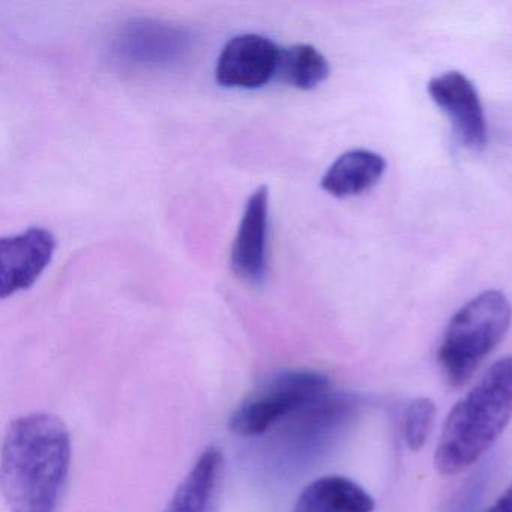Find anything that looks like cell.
<instances>
[{
    "instance_id": "6da1fadb",
    "label": "cell",
    "mask_w": 512,
    "mask_h": 512,
    "mask_svg": "<svg viewBox=\"0 0 512 512\" xmlns=\"http://www.w3.org/2000/svg\"><path fill=\"white\" fill-rule=\"evenodd\" d=\"M71 467V436L52 413L11 422L2 443L0 487L11 512H58Z\"/></svg>"
},
{
    "instance_id": "3957f363",
    "label": "cell",
    "mask_w": 512,
    "mask_h": 512,
    "mask_svg": "<svg viewBox=\"0 0 512 512\" xmlns=\"http://www.w3.org/2000/svg\"><path fill=\"white\" fill-rule=\"evenodd\" d=\"M512 322V307L499 290H485L452 317L437 352L440 370L451 388H460L502 343Z\"/></svg>"
},
{
    "instance_id": "9c48e42d",
    "label": "cell",
    "mask_w": 512,
    "mask_h": 512,
    "mask_svg": "<svg viewBox=\"0 0 512 512\" xmlns=\"http://www.w3.org/2000/svg\"><path fill=\"white\" fill-rule=\"evenodd\" d=\"M269 190L257 188L245 203L244 214L233 241L230 265L236 277L260 286L268 277Z\"/></svg>"
},
{
    "instance_id": "7a4b0ae2",
    "label": "cell",
    "mask_w": 512,
    "mask_h": 512,
    "mask_svg": "<svg viewBox=\"0 0 512 512\" xmlns=\"http://www.w3.org/2000/svg\"><path fill=\"white\" fill-rule=\"evenodd\" d=\"M511 418L512 356H505L449 412L434 455L437 472L451 476L469 469L499 439Z\"/></svg>"
},
{
    "instance_id": "30bf717a",
    "label": "cell",
    "mask_w": 512,
    "mask_h": 512,
    "mask_svg": "<svg viewBox=\"0 0 512 512\" xmlns=\"http://www.w3.org/2000/svg\"><path fill=\"white\" fill-rule=\"evenodd\" d=\"M358 410V401L347 394L326 392L304 409L299 410L289 421L286 439L296 451H316L329 442V439L346 427ZM286 421V422H287Z\"/></svg>"
},
{
    "instance_id": "277c9868",
    "label": "cell",
    "mask_w": 512,
    "mask_h": 512,
    "mask_svg": "<svg viewBox=\"0 0 512 512\" xmlns=\"http://www.w3.org/2000/svg\"><path fill=\"white\" fill-rule=\"evenodd\" d=\"M328 391V376L320 371H281L239 403L230 418V430L241 437L262 436Z\"/></svg>"
},
{
    "instance_id": "ba28073f",
    "label": "cell",
    "mask_w": 512,
    "mask_h": 512,
    "mask_svg": "<svg viewBox=\"0 0 512 512\" xmlns=\"http://www.w3.org/2000/svg\"><path fill=\"white\" fill-rule=\"evenodd\" d=\"M56 238L44 227H29L0 241V296L31 289L52 262Z\"/></svg>"
},
{
    "instance_id": "8992f818",
    "label": "cell",
    "mask_w": 512,
    "mask_h": 512,
    "mask_svg": "<svg viewBox=\"0 0 512 512\" xmlns=\"http://www.w3.org/2000/svg\"><path fill=\"white\" fill-rule=\"evenodd\" d=\"M281 50L263 35H238L221 50L215 80L223 88L247 91L262 88L277 76Z\"/></svg>"
},
{
    "instance_id": "52a82bcc",
    "label": "cell",
    "mask_w": 512,
    "mask_h": 512,
    "mask_svg": "<svg viewBox=\"0 0 512 512\" xmlns=\"http://www.w3.org/2000/svg\"><path fill=\"white\" fill-rule=\"evenodd\" d=\"M428 94L448 116L455 134L470 152L484 151L488 142L487 119L475 85L458 71H448L430 80Z\"/></svg>"
},
{
    "instance_id": "7c38bea8",
    "label": "cell",
    "mask_w": 512,
    "mask_h": 512,
    "mask_svg": "<svg viewBox=\"0 0 512 512\" xmlns=\"http://www.w3.org/2000/svg\"><path fill=\"white\" fill-rule=\"evenodd\" d=\"M386 172V160L367 149H353L340 155L323 175V190L337 199L359 196L379 184Z\"/></svg>"
},
{
    "instance_id": "2e32d148",
    "label": "cell",
    "mask_w": 512,
    "mask_h": 512,
    "mask_svg": "<svg viewBox=\"0 0 512 512\" xmlns=\"http://www.w3.org/2000/svg\"><path fill=\"white\" fill-rule=\"evenodd\" d=\"M485 512H512V484Z\"/></svg>"
},
{
    "instance_id": "4fadbf2b",
    "label": "cell",
    "mask_w": 512,
    "mask_h": 512,
    "mask_svg": "<svg viewBox=\"0 0 512 512\" xmlns=\"http://www.w3.org/2000/svg\"><path fill=\"white\" fill-rule=\"evenodd\" d=\"M373 497L346 476H322L299 494L293 512H373Z\"/></svg>"
},
{
    "instance_id": "5b68a950",
    "label": "cell",
    "mask_w": 512,
    "mask_h": 512,
    "mask_svg": "<svg viewBox=\"0 0 512 512\" xmlns=\"http://www.w3.org/2000/svg\"><path fill=\"white\" fill-rule=\"evenodd\" d=\"M184 26L154 19H134L113 35L110 53L118 64L133 68H169L191 50Z\"/></svg>"
},
{
    "instance_id": "5bb4252c",
    "label": "cell",
    "mask_w": 512,
    "mask_h": 512,
    "mask_svg": "<svg viewBox=\"0 0 512 512\" xmlns=\"http://www.w3.org/2000/svg\"><path fill=\"white\" fill-rule=\"evenodd\" d=\"M331 67L323 53L310 44H295L281 50L277 76L299 91H311L326 82Z\"/></svg>"
},
{
    "instance_id": "8fae6325",
    "label": "cell",
    "mask_w": 512,
    "mask_h": 512,
    "mask_svg": "<svg viewBox=\"0 0 512 512\" xmlns=\"http://www.w3.org/2000/svg\"><path fill=\"white\" fill-rule=\"evenodd\" d=\"M224 458L209 446L178 485L164 512H220Z\"/></svg>"
},
{
    "instance_id": "9a60e30c",
    "label": "cell",
    "mask_w": 512,
    "mask_h": 512,
    "mask_svg": "<svg viewBox=\"0 0 512 512\" xmlns=\"http://www.w3.org/2000/svg\"><path fill=\"white\" fill-rule=\"evenodd\" d=\"M436 406L430 398H418L406 407L404 412V440L410 451H419L430 436L433 428Z\"/></svg>"
}]
</instances>
